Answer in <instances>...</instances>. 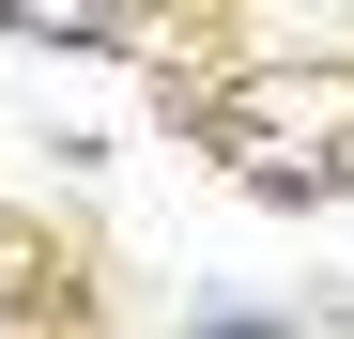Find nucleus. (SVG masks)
<instances>
[{
  "instance_id": "1",
  "label": "nucleus",
  "mask_w": 354,
  "mask_h": 339,
  "mask_svg": "<svg viewBox=\"0 0 354 339\" xmlns=\"http://www.w3.org/2000/svg\"><path fill=\"white\" fill-rule=\"evenodd\" d=\"M154 108L185 124L247 201H339L354 185V62H247V77H154Z\"/></svg>"
},
{
  "instance_id": "2",
  "label": "nucleus",
  "mask_w": 354,
  "mask_h": 339,
  "mask_svg": "<svg viewBox=\"0 0 354 339\" xmlns=\"http://www.w3.org/2000/svg\"><path fill=\"white\" fill-rule=\"evenodd\" d=\"M154 16V0H0V31H16V46H124Z\"/></svg>"
}]
</instances>
